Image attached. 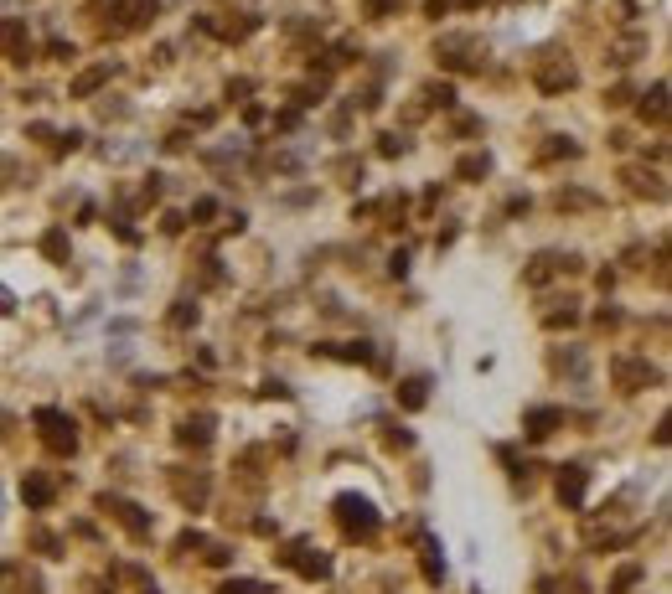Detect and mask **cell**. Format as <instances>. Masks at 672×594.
I'll return each instance as SVG.
<instances>
[{
    "label": "cell",
    "instance_id": "4",
    "mask_svg": "<svg viewBox=\"0 0 672 594\" xmlns=\"http://www.w3.org/2000/svg\"><path fill=\"white\" fill-rule=\"evenodd\" d=\"M579 83V73H574V62H548V68H538V88L543 94H563V88H574Z\"/></svg>",
    "mask_w": 672,
    "mask_h": 594
},
{
    "label": "cell",
    "instance_id": "12",
    "mask_svg": "<svg viewBox=\"0 0 672 594\" xmlns=\"http://www.w3.org/2000/svg\"><path fill=\"white\" fill-rule=\"evenodd\" d=\"M109 73H114L109 62H104V68H89V73H83V78L73 83V99H89V94H99V88L109 83Z\"/></svg>",
    "mask_w": 672,
    "mask_h": 594
},
{
    "label": "cell",
    "instance_id": "18",
    "mask_svg": "<svg viewBox=\"0 0 672 594\" xmlns=\"http://www.w3.org/2000/svg\"><path fill=\"white\" fill-rule=\"evenodd\" d=\"M218 594H269L264 584H254V579H233V584H223Z\"/></svg>",
    "mask_w": 672,
    "mask_h": 594
},
{
    "label": "cell",
    "instance_id": "16",
    "mask_svg": "<svg viewBox=\"0 0 672 594\" xmlns=\"http://www.w3.org/2000/svg\"><path fill=\"white\" fill-rule=\"evenodd\" d=\"M331 357H341V362H373V346L367 341H346V346H326Z\"/></svg>",
    "mask_w": 672,
    "mask_h": 594
},
{
    "label": "cell",
    "instance_id": "8",
    "mask_svg": "<svg viewBox=\"0 0 672 594\" xmlns=\"http://www.w3.org/2000/svg\"><path fill=\"white\" fill-rule=\"evenodd\" d=\"M306 553H311V548H306ZM285 563H295V568H300L306 579H326V574H331V558H326V553H311V558H300V543H295L290 553H285Z\"/></svg>",
    "mask_w": 672,
    "mask_h": 594
},
{
    "label": "cell",
    "instance_id": "2",
    "mask_svg": "<svg viewBox=\"0 0 672 594\" xmlns=\"http://www.w3.org/2000/svg\"><path fill=\"white\" fill-rule=\"evenodd\" d=\"M36 424H41V434H47V445H52L57 455H62V450H68V455L78 450V424L68 419V413H57V408H41V413H36Z\"/></svg>",
    "mask_w": 672,
    "mask_h": 594
},
{
    "label": "cell",
    "instance_id": "13",
    "mask_svg": "<svg viewBox=\"0 0 672 594\" xmlns=\"http://www.w3.org/2000/svg\"><path fill=\"white\" fill-rule=\"evenodd\" d=\"M641 119H652V124H662V119H667V83H657L652 94L641 99Z\"/></svg>",
    "mask_w": 672,
    "mask_h": 594
},
{
    "label": "cell",
    "instance_id": "24",
    "mask_svg": "<svg viewBox=\"0 0 672 594\" xmlns=\"http://www.w3.org/2000/svg\"><path fill=\"white\" fill-rule=\"evenodd\" d=\"M383 156H403V140L398 135H383Z\"/></svg>",
    "mask_w": 672,
    "mask_h": 594
},
{
    "label": "cell",
    "instance_id": "9",
    "mask_svg": "<svg viewBox=\"0 0 672 594\" xmlns=\"http://www.w3.org/2000/svg\"><path fill=\"white\" fill-rule=\"evenodd\" d=\"M563 424V408H533L528 413V439H548Z\"/></svg>",
    "mask_w": 672,
    "mask_h": 594
},
{
    "label": "cell",
    "instance_id": "10",
    "mask_svg": "<svg viewBox=\"0 0 672 594\" xmlns=\"http://www.w3.org/2000/svg\"><path fill=\"white\" fill-rule=\"evenodd\" d=\"M398 403L414 413V408H424L429 403V378H408V383H398Z\"/></svg>",
    "mask_w": 672,
    "mask_h": 594
},
{
    "label": "cell",
    "instance_id": "25",
    "mask_svg": "<svg viewBox=\"0 0 672 594\" xmlns=\"http://www.w3.org/2000/svg\"><path fill=\"white\" fill-rule=\"evenodd\" d=\"M212 212H218V202H212V196H202V202L191 207V217H212Z\"/></svg>",
    "mask_w": 672,
    "mask_h": 594
},
{
    "label": "cell",
    "instance_id": "19",
    "mask_svg": "<svg viewBox=\"0 0 672 594\" xmlns=\"http://www.w3.org/2000/svg\"><path fill=\"white\" fill-rule=\"evenodd\" d=\"M21 36H26V26H21V21H6V26H0V47H16Z\"/></svg>",
    "mask_w": 672,
    "mask_h": 594
},
{
    "label": "cell",
    "instance_id": "6",
    "mask_svg": "<svg viewBox=\"0 0 672 594\" xmlns=\"http://www.w3.org/2000/svg\"><path fill=\"white\" fill-rule=\"evenodd\" d=\"M104 512H114L124 527H129V533H135V538H145L150 533V517H140V507H135V501H119V496H104Z\"/></svg>",
    "mask_w": 672,
    "mask_h": 594
},
{
    "label": "cell",
    "instance_id": "20",
    "mask_svg": "<svg viewBox=\"0 0 672 594\" xmlns=\"http://www.w3.org/2000/svg\"><path fill=\"white\" fill-rule=\"evenodd\" d=\"M191 321H197V305H191V300H181L176 311H171V326H191Z\"/></svg>",
    "mask_w": 672,
    "mask_h": 594
},
{
    "label": "cell",
    "instance_id": "21",
    "mask_svg": "<svg viewBox=\"0 0 672 594\" xmlns=\"http://www.w3.org/2000/svg\"><path fill=\"white\" fill-rule=\"evenodd\" d=\"M383 439H388V445H398V450H408V445H414V434H408V429H388Z\"/></svg>",
    "mask_w": 672,
    "mask_h": 594
},
{
    "label": "cell",
    "instance_id": "7",
    "mask_svg": "<svg viewBox=\"0 0 672 594\" xmlns=\"http://www.w3.org/2000/svg\"><path fill=\"white\" fill-rule=\"evenodd\" d=\"M114 16H119V26H145L150 16H156V0H114Z\"/></svg>",
    "mask_w": 672,
    "mask_h": 594
},
{
    "label": "cell",
    "instance_id": "17",
    "mask_svg": "<svg viewBox=\"0 0 672 594\" xmlns=\"http://www.w3.org/2000/svg\"><path fill=\"white\" fill-rule=\"evenodd\" d=\"M455 171H461L466 181H476V176H486V171H491V156H466V161L455 166Z\"/></svg>",
    "mask_w": 672,
    "mask_h": 594
},
{
    "label": "cell",
    "instance_id": "3",
    "mask_svg": "<svg viewBox=\"0 0 672 594\" xmlns=\"http://www.w3.org/2000/svg\"><path fill=\"white\" fill-rule=\"evenodd\" d=\"M616 383H621L626 393H641L646 383H657V367H646V362H636V357H621V362H616Z\"/></svg>",
    "mask_w": 672,
    "mask_h": 594
},
{
    "label": "cell",
    "instance_id": "15",
    "mask_svg": "<svg viewBox=\"0 0 672 594\" xmlns=\"http://www.w3.org/2000/svg\"><path fill=\"white\" fill-rule=\"evenodd\" d=\"M41 253H47L52 263H68V233H62V228L41 233Z\"/></svg>",
    "mask_w": 672,
    "mask_h": 594
},
{
    "label": "cell",
    "instance_id": "23",
    "mask_svg": "<svg viewBox=\"0 0 672 594\" xmlns=\"http://www.w3.org/2000/svg\"><path fill=\"white\" fill-rule=\"evenodd\" d=\"M641 574H636V568H621V579H616V594H626V589H631Z\"/></svg>",
    "mask_w": 672,
    "mask_h": 594
},
{
    "label": "cell",
    "instance_id": "26",
    "mask_svg": "<svg viewBox=\"0 0 672 594\" xmlns=\"http://www.w3.org/2000/svg\"><path fill=\"white\" fill-rule=\"evenodd\" d=\"M16 311V300H11V290H6V284H0V316H11Z\"/></svg>",
    "mask_w": 672,
    "mask_h": 594
},
{
    "label": "cell",
    "instance_id": "22",
    "mask_svg": "<svg viewBox=\"0 0 672 594\" xmlns=\"http://www.w3.org/2000/svg\"><path fill=\"white\" fill-rule=\"evenodd\" d=\"M259 398H290V388L285 383H264V388H259Z\"/></svg>",
    "mask_w": 672,
    "mask_h": 594
},
{
    "label": "cell",
    "instance_id": "5",
    "mask_svg": "<svg viewBox=\"0 0 672 594\" xmlns=\"http://www.w3.org/2000/svg\"><path fill=\"white\" fill-rule=\"evenodd\" d=\"M584 486H590L584 465H563V470H558V501H563V507H579V501H584Z\"/></svg>",
    "mask_w": 672,
    "mask_h": 594
},
{
    "label": "cell",
    "instance_id": "14",
    "mask_svg": "<svg viewBox=\"0 0 672 594\" xmlns=\"http://www.w3.org/2000/svg\"><path fill=\"white\" fill-rule=\"evenodd\" d=\"M176 439H181V445H197V450H202L207 439H212V419H186Z\"/></svg>",
    "mask_w": 672,
    "mask_h": 594
},
{
    "label": "cell",
    "instance_id": "1",
    "mask_svg": "<svg viewBox=\"0 0 672 594\" xmlns=\"http://www.w3.org/2000/svg\"><path fill=\"white\" fill-rule=\"evenodd\" d=\"M336 517H341V527H346V533H357V538H367V533L378 527L373 501H367V496H357V491H341V496H336Z\"/></svg>",
    "mask_w": 672,
    "mask_h": 594
},
{
    "label": "cell",
    "instance_id": "11",
    "mask_svg": "<svg viewBox=\"0 0 672 594\" xmlns=\"http://www.w3.org/2000/svg\"><path fill=\"white\" fill-rule=\"evenodd\" d=\"M21 496H26V507H47L52 501V480L47 475H26L21 480Z\"/></svg>",
    "mask_w": 672,
    "mask_h": 594
}]
</instances>
